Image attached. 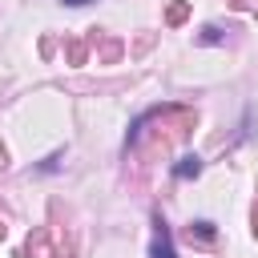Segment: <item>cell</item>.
I'll return each instance as SVG.
<instances>
[{
	"label": "cell",
	"mask_w": 258,
	"mask_h": 258,
	"mask_svg": "<svg viewBox=\"0 0 258 258\" xmlns=\"http://www.w3.org/2000/svg\"><path fill=\"white\" fill-rule=\"evenodd\" d=\"M69 60H73V64H81V60H85V44H81V40H73V44H69Z\"/></svg>",
	"instance_id": "8992f818"
},
{
	"label": "cell",
	"mask_w": 258,
	"mask_h": 258,
	"mask_svg": "<svg viewBox=\"0 0 258 258\" xmlns=\"http://www.w3.org/2000/svg\"><path fill=\"white\" fill-rule=\"evenodd\" d=\"M64 4H89V0H64Z\"/></svg>",
	"instance_id": "9c48e42d"
},
{
	"label": "cell",
	"mask_w": 258,
	"mask_h": 258,
	"mask_svg": "<svg viewBox=\"0 0 258 258\" xmlns=\"http://www.w3.org/2000/svg\"><path fill=\"white\" fill-rule=\"evenodd\" d=\"M185 234H189V242H206V246H210V242L218 238L214 222H189V230H185Z\"/></svg>",
	"instance_id": "7a4b0ae2"
},
{
	"label": "cell",
	"mask_w": 258,
	"mask_h": 258,
	"mask_svg": "<svg viewBox=\"0 0 258 258\" xmlns=\"http://www.w3.org/2000/svg\"><path fill=\"white\" fill-rule=\"evenodd\" d=\"M198 40H202V44H218V40H222V28H218V24H206Z\"/></svg>",
	"instance_id": "5b68a950"
},
{
	"label": "cell",
	"mask_w": 258,
	"mask_h": 258,
	"mask_svg": "<svg viewBox=\"0 0 258 258\" xmlns=\"http://www.w3.org/2000/svg\"><path fill=\"white\" fill-rule=\"evenodd\" d=\"M153 258H177L173 254V242H169V230H165V222L161 218H153V250H149Z\"/></svg>",
	"instance_id": "6da1fadb"
},
{
	"label": "cell",
	"mask_w": 258,
	"mask_h": 258,
	"mask_svg": "<svg viewBox=\"0 0 258 258\" xmlns=\"http://www.w3.org/2000/svg\"><path fill=\"white\" fill-rule=\"evenodd\" d=\"M173 173H177V177H198V173H202V161H198V157H181V161L173 165Z\"/></svg>",
	"instance_id": "3957f363"
},
{
	"label": "cell",
	"mask_w": 258,
	"mask_h": 258,
	"mask_svg": "<svg viewBox=\"0 0 258 258\" xmlns=\"http://www.w3.org/2000/svg\"><path fill=\"white\" fill-rule=\"evenodd\" d=\"M0 238H4V226H0Z\"/></svg>",
	"instance_id": "30bf717a"
},
{
	"label": "cell",
	"mask_w": 258,
	"mask_h": 258,
	"mask_svg": "<svg viewBox=\"0 0 258 258\" xmlns=\"http://www.w3.org/2000/svg\"><path fill=\"white\" fill-rule=\"evenodd\" d=\"M4 161H8V153H4V145H0V165H4Z\"/></svg>",
	"instance_id": "52a82bcc"
},
{
	"label": "cell",
	"mask_w": 258,
	"mask_h": 258,
	"mask_svg": "<svg viewBox=\"0 0 258 258\" xmlns=\"http://www.w3.org/2000/svg\"><path fill=\"white\" fill-rule=\"evenodd\" d=\"M185 12H189V8H185L181 0H173V4H169V12H165V20H169V24H181V20H185Z\"/></svg>",
	"instance_id": "277c9868"
},
{
	"label": "cell",
	"mask_w": 258,
	"mask_h": 258,
	"mask_svg": "<svg viewBox=\"0 0 258 258\" xmlns=\"http://www.w3.org/2000/svg\"><path fill=\"white\" fill-rule=\"evenodd\" d=\"M254 234H258V206H254Z\"/></svg>",
	"instance_id": "ba28073f"
}]
</instances>
